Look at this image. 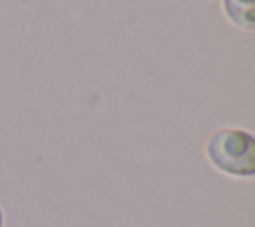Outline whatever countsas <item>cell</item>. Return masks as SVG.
Wrapping results in <instances>:
<instances>
[{"label": "cell", "mask_w": 255, "mask_h": 227, "mask_svg": "<svg viewBox=\"0 0 255 227\" xmlns=\"http://www.w3.org/2000/svg\"><path fill=\"white\" fill-rule=\"evenodd\" d=\"M2 223H4V215H2V209H0V227H2Z\"/></svg>", "instance_id": "3"}, {"label": "cell", "mask_w": 255, "mask_h": 227, "mask_svg": "<svg viewBox=\"0 0 255 227\" xmlns=\"http://www.w3.org/2000/svg\"><path fill=\"white\" fill-rule=\"evenodd\" d=\"M223 8L235 26L243 30L255 28V0H223Z\"/></svg>", "instance_id": "2"}, {"label": "cell", "mask_w": 255, "mask_h": 227, "mask_svg": "<svg viewBox=\"0 0 255 227\" xmlns=\"http://www.w3.org/2000/svg\"><path fill=\"white\" fill-rule=\"evenodd\" d=\"M211 165L233 177H251L255 173V137L249 131L223 127L215 129L205 145Z\"/></svg>", "instance_id": "1"}]
</instances>
